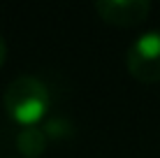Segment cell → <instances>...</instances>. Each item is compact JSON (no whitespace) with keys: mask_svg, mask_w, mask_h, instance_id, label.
I'll return each mask as SVG.
<instances>
[{"mask_svg":"<svg viewBox=\"0 0 160 158\" xmlns=\"http://www.w3.org/2000/svg\"><path fill=\"white\" fill-rule=\"evenodd\" d=\"M2 100H5V110L9 112V116L30 126L37 119H42L44 112L49 110L51 91L40 77L21 74V77H16L7 84Z\"/></svg>","mask_w":160,"mask_h":158,"instance_id":"cell-1","label":"cell"},{"mask_svg":"<svg viewBox=\"0 0 160 158\" xmlns=\"http://www.w3.org/2000/svg\"><path fill=\"white\" fill-rule=\"evenodd\" d=\"M125 65L139 81H160V28L146 30L128 47Z\"/></svg>","mask_w":160,"mask_h":158,"instance_id":"cell-2","label":"cell"},{"mask_svg":"<svg viewBox=\"0 0 160 158\" xmlns=\"http://www.w3.org/2000/svg\"><path fill=\"white\" fill-rule=\"evenodd\" d=\"M95 9L109 23L116 26H135L144 21L151 12L148 0H98Z\"/></svg>","mask_w":160,"mask_h":158,"instance_id":"cell-3","label":"cell"},{"mask_svg":"<svg viewBox=\"0 0 160 158\" xmlns=\"http://www.w3.org/2000/svg\"><path fill=\"white\" fill-rule=\"evenodd\" d=\"M16 146H19V151L23 156L35 158V156H40L44 151V146H47V135L37 126H26L16 135Z\"/></svg>","mask_w":160,"mask_h":158,"instance_id":"cell-4","label":"cell"},{"mask_svg":"<svg viewBox=\"0 0 160 158\" xmlns=\"http://www.w3.org/2000/svg\"><path fill=\"white\" fill-rule=\"evenodd\" d=\"M5 56H7V44H5V37L0 35V65H2Z\"/></svg>","mask_w":160,"mask_h":158,"instance_id":"cell-5","label":"cell"}]
</instances>
